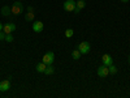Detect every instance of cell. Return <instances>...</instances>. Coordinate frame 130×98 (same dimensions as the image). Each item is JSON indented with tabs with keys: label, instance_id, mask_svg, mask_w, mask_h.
<instances>
[{
	"label": "cell",
	"instance_id": "6da1fadb",
	"mask_svg": "<svg viewBox=\"0 0 130 98\" xmlns=\"http://www.w3.org/2000/svg\"><path fill=\"white\" fill-rule=\"evenodd\" d=\"M10 9H12V15L13 16H18V15H21L24 12V5H22L21 2H16V3H13L12 7H10Z\"/></svg>",
	"mask_w": 130,
	"mask_h": 98
},
{
	"label": "cell",
	"instance_id": "7a4b0ae2",
	"mask_svg": "<svg viewBox=\"0 0 130 98\" xmlns=\"http://www.w3.org/2000/svg\"><path fill=\"white\" fill-rule=\"evenodd\" d=\"M42 62L44 63L46 65H52L53 62H55V54H53L52 51L46 52V54H44V56H43V59H42Z\"/></svg>",
	"mask_w": 130,
	"mask_h": 98
},
{
	"label": "cell",
	"instance_id": "3957f363",
	"mask_svg": "<svg viewBox=\"0 0 130 98\" xmlns=\"http://www.w3.org/2000/svg\"><path fill=\"white\" fill-rule=\"evenodd\" d=\"M75 5H77V2H74V0H65V3L62 4V8L67 12H73Z\"/></svg>",
	"mask_w": 130,
	"mask_h": 98
},
{
	"label": "cell",
	"instance_id": "277c9868",
	"mask_svg": "<svg viewBox=\"0 0 130 98\" xmlns=\"http://www.w3.org/2000/svg\"><path fill=\"white\" fill-rule=\"evenodd\" d=\"M90 48H91V46H90V43H89V42H81L79 45H78V50L81 51L82 55H86V54H89V52H90Z\"/></svg>",
	"mask_w": 130,
	"mask_h": 98
},
{
	"label": "cell",
	"instance_id": "5b68a950",
	"mask_svg": "<svg viewBox=\"0 0 130 98\" xmlns=\"http://www.w3.org/2000/svg\"><path fill=\"white\" fill-rule=\"evenodd\" d=\"M96 73H98V76H99V77H107L108 75H109V69H108V67L107 65H100L99 68L96 69Z\"/></svg>",
	"mask_w": 130,
	"mask_h": 98
},
{
	"label": "cell",
	"instance_id": "8992f818",
	"mask_svg": "<svg viewBox=\"0 0 130 98\" xmlns=\"http://www.w3.org/2000/svg\"><path fill=\"white\" fill-rule=\"evenodd\" d=\"M16 30V25L13 22H8V24H4L3 26V31L5 34H12V33Z\"/></svg>",
	"mask_w": 130,
	"mask_h": 98
},
{
	"label": "cell",
	"instance_id": "52a82bcc",
	"mask_svg": "<svg viewBox=\"0 0 130 98\" xmlns=\"http://www.w3.org/2000/svg\"><path fill=\"white\" fill-rule=\"evenodd\" d=\"M9 88H10V79L0 81V92H2V93L9 90Z\"/></svg>",
	"mask_w": 130,
	"mask_h": 98
},
{
	"label": "cell",
	"instance_id": "ba28073f",
	"mask_svg": "<svg viewBox=\"0 0 130 98\" xmlns=\"http://www.w3.org/2000/svg\"><path fill=\"white\" fill-rule=\"evenodd\" d=\"M43 28H44V25H43L42 21H34V24H32V30L35 33H40L43 30Z\"/></svg>",
	"mask_w": 130,
	"mask_h": 98
},
{
	"label": "cell",
	"instance_id": "9c48e42d",
	"mask_svg": "<svg viewBox=\"0 0 130 98\" xmlns=\"http://www.w3.org/2000/svg\"><path fill=\"white\" fill-rule=\"evenodd\" d=\"M102 60H103V64L107 65V67H109L111 64H113V59H112V56H111V55H108V54H104L103 58H102Z\"/></svg>",
	"mask_w": 130,
	"mask_h": 98
},
{
	"label": "cell",
	"instance_id": "30bf717a",
	"mask_svg": "<svg viewBox=\"0 0 130 98\" xmlns=\"http://www.w3.org/2000/svg\"><path fill=\"white\" fill-rule=\"evenodd\" d=\"M2 15L5 16V17H9L10 15H12V9H10L9 5H4V7L2 8Z\"/></svg>",
	"mask_w": 130,
	"mask_h": 98
},
{
	"label": "cell",
	"instance_id": "8fae6325",
	"mask_svg": "<svg viewBox=\"0 0 130 98\" xmlns=\"http://www.w3.org/2000/svg\"><path fill=\"white\" fill-rule=\"evenodd\" d=\"M46 67H47V65L42 62V63H39V64H37V65H35V69H37V72H39V73H44Z\"/></svg>",
	"mask_w": 130,
	"mask_h": 98
},
{
	"label": "cell",
	"instance_id": "7c38bea8",
	"mask_svg": "<svg viewBox=\"0 0 130 98\" xmlns=\"http://www.w3.org/2000/svg\"><path fill=\"white\" fill-rule=\"evenodd\" d=\"M81 55H82V54H81V51L77 48V50H74L73 52H72V58L74 59V60H78L79 58H81Z\"/></svg>",
	"mask_w": 130,
	"mask_h": 98
},
{
	"label": "cell",
	"instance_id": "4fadbf2b",
	"mask_svg": "<svg viewBox=\"0 0 130 98\" xmlns=\"http://www.w3.org/2000/svg\"><path fill=\"white\" fill-rule=\"evenodd\" d=\"M34 17H35L34 12H27V13L25 15V20L27 21V22H30V21H34Z\"/></svg>",
	"mask_w": 130,
	"mask_h": 98
},
{
	"label": "cell",
	"instance_id": "5bb4252c",
	"mask_svg": "<svg viewBox=\"0 0 130 98\" xmlns=\"http://www.w3.org/2000/svg\"><path fill=\"white\" fill-rule=\"evenodd\" d=\"M53 72H55V68H53L52 65H47V67H46V69H44V75H47V76L52 75Z\"/></svg>",
	"mask_w": 130,
	"mask_h": 98
},
{
	"label": "cell",
	"instance_id": "9a60e30c",
	"mask_svg": "<svg viewBox=\"0 0 130 98\" xmlns=\"http://www.w3.org/2000/svg\"><path fill=\"white\" fill-rule=\"evenodd\" d=\"M108 69H109V75H116L117 73V67L113 64H111L109 67H108Z\"/></svg>",
	"mask_w": 130,
	"mask_h": 98
},
{
	"label": "cell",
	"instance_id": "2e32d148",
	"mask_svg": "<svg viewBox=\"0 0 130 98\" xmlns=\"http://www.w3.org/2000/svg\"><path fill=\"white\" fill-rule=\"evenodd\" d=\"M73 34H74L73 29H67V30H65V37H67V38H72Z\"/></svg>",
	"mask_w": 130,
	"mask_h": 98
},
{
	"label": "cell",
	"instance_id": "e0dca14e",
	"mask_svg": "<svg viewBox=\"0 0 130 98\" xmlns=\"http://www.w3.org/2000/svg\"><path fill=\"white\" fill-rule=\"evenodd\" d=\"M85 5H86L85 0H78V2H77V7H78V8L83 9V8H85Z\"/></svg>",
	"mask_w": 130,
	"mask_h": 98
},
{
	"label": "cell",
	"instance_id": "ac0fdd59",
	"mask_svg": "<svg viewBox=\"0 0 130 98\" xmlns=\"http://www.w3.org/2000/svg\"><path fill=\"white\" fill-rule=\"evenodd\" d=\"M4 41H7V42H13V35H12V34H7Z\"/></svg>",
	"mask_w": 130,
	"mask_h": 98
},
{
	"label": "cell",
	"instance_id": "d6986e66",
	"mask_svg": "<svg viewBox=\"0 0 130 98\" xmlns=\"http://www.w3.org/2000/svg\"><path fill=\"white\" fill-rule=\"evenodd\" d=\"M5 35H7L5 33H4L3 30H0V41H4V39H5Z\"/></svg>",
	"mask_w": 130,
	"mask_h": 98
},
{
	"label": "cell",
	"instance_id": "ffe728a7",
	"mask_svg": "<svg viewBox=\"0 0 130 98\" xmlns=\"http://www.w3.org/2000/svg\"><path fill=\"white\" fill-rule=\"evenodd\" d=\"M81 10H82V9H81V8H78V7H77V5H75V8H74V10H73V12H75V13H77V15H78V13H79V12H81Z\"/></svg>",
	"mask_w": 130,
	"mask_h": 98
},
{
	"label": "cell",
	"instance_id": "44dd1931",
	"mask_svg": "<svg viewBox=\"0 0 130 98\" xmlns=\"http://www.w3.org/2000/svg\"><path fill=\"white\" fill-rule=\"evenodd\" d=\"M27 12H34V7L29 5V7H27Z\"/></svg>",
	"mask_w": 130,
	"mask_h": 98
},
{
	"label": "cell",
	"instance_id": "7402d4cb",
	"mask_svg": "<svg viewBox=\"0 0 130 98\" xmlns=\"http://www.w3.org/2000/svg\"><path fill=\"white\" fill-rule=\"evenodd\" d=\"M3 26H4V25H3L2 22H0V30H3Z\"/></svg>",
	"mask_w": 130,
	"mask_h": 98
},
{
	"label": "cell",
	"instance_id": "603a6c76",
	"mask_svg": "<svg viewBox=\"0 0 130 98\" xmlns=\"http://www.w3.org/2000/svg\"><path fill=\"white\" fill-rule=\"evenodd\" d=\"M121 2H122V3H127V2H129V0H121Z\"/></svg>",
	"mask_w": 130,
	"mask_h": 98
},
{
	"label": "cell",
	"instance_id": "cb8c5ba5",
	"mask_svg": "<svg viewBox=\"0 0 130 98\" xmlns=\"http://www.w3.org/2000/svg\"><path fill=\"white\" fill-rule=\"evenodd\" d=\"M127 62H129V63H130V55H129V56H127Z\"/></svg>",
	"mask_w": 130,
	"mask_h": 98
}]
</instances>
